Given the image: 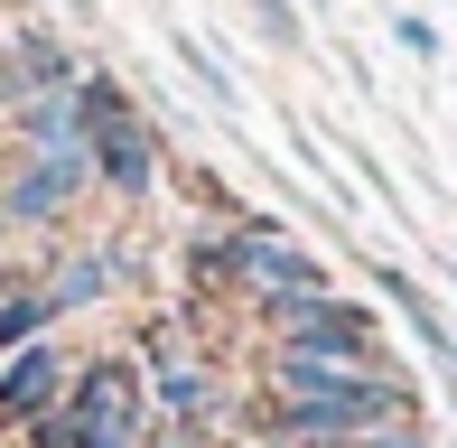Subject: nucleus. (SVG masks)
Listing matches in <instances>:
<instances>
[{
	"instance_id": "nucleus-1",
	"label": "nucleus",
	"mask_w": 457,
	"mask_h": 448,
	"mask_svg": "<svg viewBox=\"0 0 457 448\" xmlns=\"http://www.w3.org/2000/svg\"><path fill=\"white\" fill-rule=\"evenodd\" d=\"M280 430L289 439H383L420 420V393L383 364H318V355H271Z\"/></svg>"
},
{
	"instance_id": "nucleus-2",
	"label": "nucleus",
	"mask_w": 457,
	"mask_h": 448,
	"mask_svg": "<svg viewBox=\"0 0 457 448\" xmlns=\"http://www.w3.org/2000/svg\"><path fill=\"white\" fill-rule=\"evenodd\" d=\"M150 393H140L131 364H85L66 383L47 420H37V448H150Z\"/></svg>"
},
{
	"instance_id": "nucleus-3",
	"label": "nucleus",
	"mask_w": 457,
	"mask_h": 448,
	"mask_svg": "<svg viewBox=\"0 0 457 448\" xmlns=\"http://www.w3.org/2000/svg\"><path fill=\"white\" fill-rule=\"evenodd\" d=\"M75 121H85V159H94V187L112 196H150L159 187V140L150 121H140V104L112 85V75H75Z\"/></svg>"
},
{
	"instance_id": "nucleus-4",
	"label": "nucleus",
	"mask_w": 457,
	"mask_h": 448,
	"mask_svg": "<svg viewBox=\"0 0 457 448\" xmlns=\"http://www.w3.org/2000/svg\"><path fill=\"white\" fill-rule=\"evenodd\" d=\"M373 309H355V299H289V309H271V355H318V364H373Z\"/></svg>"
},
{
	"instance_id": "nucleus-5",
	"label": "nucleus",
	"mask_w": 457,
	"mask_h": 448,
	"mask_svg": "<svg viewBox=\"0 0 457 448\" xmlns=\"http://www.w3.org/2000/svg\"><path fill=\"white\" fill-rule=\"evenodd\" d=\"M75 47L47 29H10V47H0V112H29V104H56V94H75Z\"/></svg>"
},
{
	"instance_id": "nucleus-6",
	"label": "nucleus",
	"mask_w": 457,
	"mask_h": 448,
	"mask_svg": "<svg viewBox=\"0 0 457 448\" xmlns=\"http://www.w3.org/2000/svg\"><path fill=\"white\" fill-rule=\"evenodd\" d=\"M234 280H253V290H262V309H289V299H327V261L308 253V243L271 234V224H243V271H234Z\"/></svg>"
},
{
	"instance_id": "nucleus-7",
	"label": "nucleus",
	"mask_w": 457,
	"mask_h": 448,
	"mask_svg": "<svg viewBox=\"0 0 457 448\" xmlns=\"http://www.w3.org/2000/svg\"><path fill=\"white\" fill-rule=\"evenodd\" d=\"M85 187H94V159H85V150H66V159H29V169L0 187V215H10V224H56Z\"/></svg>"
},
{
	"instance_id": "nucleus-8",
	"label": "nucleus",
	"mask_w": 457,
	"mask_h": 448,
	"mask_svg": "<svg viewBox=\"0 0 457 448\" xmlns=\"http://www.w3.org/2000/svg\"><path fill=\"white\" fill-rule=\"evenodd\" d=\"M66 355H56V345H29V355H10L0 364V420H10V430H37V420L56 411V402H66Z\"/></svg>"
},
{
	"instance_id": "nucleus-9",
	"label": "nucleus",
	"mask_w": 457,
	"mask_h": 448,
	"mask_svg": "<svg viewBox=\"0 0 457 448\" xmlns=\"http://www.w3.org/2000/svg\"><path fill=\"white\" fill-rule=\"evenodd\" d=\"M112 261H121V253H66V261H56V271H47V299H56V318L112 290Z\"/></svg>"
},
{
	"instance_id": "nucleus-10",
	"label": "nucleus",
	"mask_w": 457,
	"mask_h": 448,
	"mask_svg": "<svg viewBox=\"0 0 457 448\" xmlns=\"http://www.w3.org/2000/svg\"><path fill=\"white\" fill-rule=\"evenodd\" d=\"M37 328H56V299H47V290H10V299H0V364L29 355Z\"/></svg>"
},
{
	"instance_id": "nucleus-11",
	"label": "nucleus",
	"mask_w": 457,
	"mask_h": 448,
	"mask_svg": "<svg viewBox=\"0 0 457 448\" xmlns=\"http://www.w3.org/2000/svg\"><path fill=\"white\" fill-rule=\"evenodd\" d=\"M159 402H169L187 430H196V420L215 411V383H205V374H187V364H169V374H159Z\"/></svg>"
},
{
	"instance_id": "nucleus-12",
	"label": "nucleus",
	"mask_w": 457,
	"mask_h": 448,
	"mask_svg": "<svg viewBox=\"0 0 457 448\" xmlns=\"http://www.w3.org/2000/svg\"><path fill=\"white\" fill-rule=\"evenodd\" d=\"M392 37H402V47L420 56V66H439V29H429V19H402V29H392Z\"/></svg>"
},
{
	"instance_id": "nucleus-13",
	"label": "nucleus",
	"mask_w": 457,
	"mask_h": 448,
	"mask_svg": "<svg viewBox=\"0 0 457 448\" xmlns=\"http://www.w3.org/2000/svg\"><path fill=\"white\" fill-rule=\"evenodd\" d=\"M253 19H262V29H280V37H289V0H253Z\"/></svg>"
},
{
	"instance_id": "nucleus-14",
	"label": "nucleus",
	"mask_w": 457,
	"mask_h": 448,
	"mask_svg": "<svg viewBox=\"0 0 457 448\" xmlns=\"http://www.w3.org/2000/svg\"><path fill=\"white\" fill-rule=\"evenodd\" d=\"M448 271H457V261H448Z\"/></svg>"
}]
</instances>
